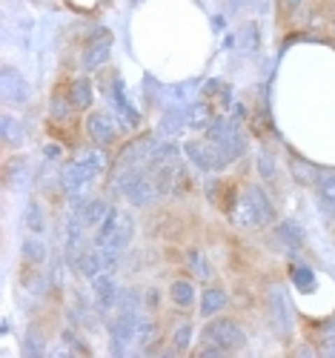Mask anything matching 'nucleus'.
Wrapping results in <instances>:
<instances>
[{
  "mask_svg": "<svg viewBox=\"0 0 335 358\" xmlns=\"http://www.w3.org/2000/svg\"><path fill=\"white\" fill-rule=\"evenodd\" d=\"M117 218H120V213H117L115 206H112V210L106 213V218L101 221L98 232H95V247H104V244H106V238H109V235H112V229L117 227Z\"/></svg>",
  "mask_w": 335,
  "mask_h": 358,
  "instance_id": "obj_28",
  "label": "nucleus"
},
{
  "mask_svg": "<svg viewBox=\"0 0 335 358\" xmlns=\"http://www.w3.org/2000/svg\"><path fill=\"white\" fill-rule=\"evenodd\" d=\"M23 227L32 232V235H43L46 232V215H43V206L38 201H29L26 210H23Z\"/></svg>",
  "mask_w": 335,
  "mask_h": 358,
  "instance_id": "obj_20",
  "label": "nucleus"
},
{
  "mask_svg": "<svg viewBox=\"0 0 335 358\" xmlns=\"http://www.w3.org/2000/svg\"><path fill=\"white\" fill-rule=\"evenodd\" d=\"M138 304H141V295L135 289H120V295H117V310L120 313H138Z\"/></svg>",
  "mask_w": 335,
  "mask_h": 358,
  "instance_id": "obj_33",
  "label": "nucleus"
},
{
  "mask_svg": "<svg viewBox=\"0 0 335 358\" xmlns=\"http://www.w3.org/2000/svg\"><path fill=\"white\" fill-rule=\"evenodd\" d=\"M258 172H261V178H266V181H272V178H276V161H272L266 152L258 155Z\"/></svg>",
  "mask_w": 335,
  "mask_h": 358,
  "instance_id": "obj_35",
  "label": "nucleus"
},
{
  "mask_svg": "<svg viewBox=\"0 0 335 358\" xmlns=\"http://www.w3.org/2000/svg\"><path fill=\"white\" fill-rule=\"evenodd\" d=\"M155 338H158V324L149 321V318H141L138 333H135V347H138L141 352H149L152 344H155Z\"/></svg>",
  "mask_w": 335,
  "mask_h": 358,
  "instance_id": "obj_22",
  "label": "nucleus"
},
{
  "mask_svg": "<svg viewBox=\"0 0 335 358\" xmlns=\"http://www.w3.org/2000/svg\"><path fill=\"white\" fill-rule=\"evenodd\" d=\"M269 324L281 338H287L292 333V304H290V295L281 284L269 289Z\"/></svg>",
  "mask_w": 335,
  "mask_h": 358,
  "instance_id": "obj_6",
  "label": "nucleus"
},
{
  "mask_svg": "<svg viewBox=\"0 0 335 358\" xmlns=\"http://www.w3.org/2000/svg\"><path fill=\"white\" fill-rule=\"evenodd\" d=\"M284 6L287 9H295V6H301V0H284Z\"/></svg>",
  "mask_w": 335,
  "mask_h": 358,
  "instance_id": "obj_40",
  "label": "nucleus"
},
{
  "mask_svg": "<svg viewBox=\"0 0 335 358\" xmlns=\"http://www.w3.org/2000/svg\"><path fill=\"white\" fill-rule=\"evenodd\" d=\"M132 3H141V0H132Z\"/></svg>",
  "mask_w": 335,
  "mask_h": 358,
  "instance_id": "obj_41",
  "label": "nucleus"
},
{
  "mask_svg": "<svg viewBox=\"0 0 335 358\" xmlns=\"http://www.w3.org/2000/svg\"><path fill=\"white\" fill-rule=\"evenodd\" d=\"M184 152H187V158L201 169V172H221V169H227L229 164H227V158L221 155V149L212 143V141H187L184 143Z\"/></svg>",
  "mask_w": 335,
  "mask_h": 358,
  "instance_id": "obj_5",
  "label": "nucleus"
},
{
  "mask_svg": "<svg viewBox=\"0 0 335 358\" xmlns=\"http://www.w3.org/2000/svg\"><path fill=\"white\" fill-rule=\"evenodd\" d=\"M187 121H190L192 129H209V124L215 121V117H212L206 103H190L187 106Z\"/></svg>",
  "mask_w": 335,
  "mask_h": 358,
  "instance_id": "obj_24",
  "label": "nucleus"
},
{
  "mask_svg": "<svg viewBox=\"0 0 335 358\" xmlns=\"http://www.w3.org/2000/svg\"><path fill=\"white\" fill-rule=\"evenodd\" d=\"M232 218L238 221V227H247V229H258L266 227L276 218V210H272V201L261 187H247L241 192L238 203L232 206Z\"/></svg>",
  "mask_w": 335,
  "mask_h": 358,
  "instance_id": "obj_2",
  "label": "nucleus"
},
{
  "mask_svg": "<svg viewBox=\"0 0 335 358\" xmlns=\"http://www.w3.org/2000/svg\"><path fill=\"white\" fill-rule=\"evenodd\" d=\"M109 210H112V206H106V201H83V198L75 201V213L80 215L86 229H98Z\"/></svg>",
  "mask_w": 335,
  "mask_h": 358,
  "instance_id": "obj_11",
  "label": "nucleus"
},
{
  "mask_svg": "<svg viewBox=\"0 0 335 358\" xmlns=\"http://www.w3.org/2000/svg\"><path fill=\"white\" fill-rule=\"evenodd\" d=\"M132 232H135V224H132V218L127 215V213H120V218H117V227L112 229V235L106 238V250H115V252H124L127 247H129V241H132Z\"/></svg>",
  "mask_w": 335,
  "mask_h": 358,
  "instance_id": "obj_14",
  "label": "nucleus"
},
{
  "mask_svg": "<svg viewBox=\"0 0 335 358\" xmlns=\"http://www.w3.org/2000/svg\"><path fill=\"white\" fill-rule=\"evenodd\" d=\"M276 235L281 238L287 247H301V244H304V229H301V224L292 221V218L281 221V224L276 227Z\"/></svg>",
  "mask_w": 335,
  "mask_h": 358,
  "instance_id": "obj_23",
  "label": "nucleus"
},
{
  "mask_svg": "<svg viewBox=\"0 0 335 358\" xmlns=\"http://www.w3.org/2000/svg\"><path fill=\"white\" fill-rule=\"evenodd\" d=\"M26 175H29V164L23 158H15L9 166H6V184L9 187H20L26 181Z\"/></svg>",
  "mask_w": 335,
  "mask_h": 358,
  "instance_id": "obj_29",
  "label": "nucleus"
},
{
  "mask_svg": "<svg viewBox=\"0 0 335 358\" xmlns=\"http://www.w3.org/2000/svg\"><path fill=\"white\" fill-rule=\"evenodd\" d=\"M95 101V92H92V80L89 78H78L72 80L69 86V106L72 109H89Z\"/></svg>",
  "mask_w": 335,
  "mask_h": 358,
  "instance_id": "obj_17",
  "label": "nucleus"
},
{
  "mask_svg": "<svg viewBox=\"0 0 335 358\" xmlns=\"http://www.w3.org/2000/svg\"><path fill=\"white\" fill-rule=\"evenodd\" d=\"M292 175L298 178L301 184H318V172L310 164H304V161H292Z\"/></svg>",
  "mask_w": 335,
  "mask_h": 358,
  "instance_id": "obj_34",
  "label": "nucleus"
},
{
  "mask_svg": "<svg viewBox=\"0 0 335 358\" xmlns=\"http://www.w3.org/2000/svg\"><path fill=\"white\" fill-rule=\"evenodd\" d=\"M43 350H46L43 336H38L35 327H29L26 336H23V352H26L29 358H38V355H43Z\"/></svg>",
  "mask_w": 335,
  "mask_h": 358,
  "instance_id": "obj_27",
  "label": "nucleus"
},
{
  "mask_svg": "<svg viewBox=\"0 0 335 358\" xmlns=\"http://www.w3.org/2000/svg\"><path fill=\"white\" fill-rule=\"evenodd\" d=\"M0 135H3L6 146H20L23 143V124L12 115H3L0 117Z\"/></svg>",
  "mask_w": 335,
  "mask_h": 358,
  "instance_id": "obj_21",
  "label": "nucleus"
},
{
  "mask_svg": "<svg viewBox=\"0 0 335 358\" xmlns=\"http://www.w3.org/2000/svg\"><path fill=\"white\" fill-rule=\"evenodd\" d=\"M141 313H120L112 327H109V350L112 352H127L129 347H135V333H138V324H141Z\"/></svg>",
  "mask_w": 335,
  "mask_h": 358,
  "instance_id": "obj_7",
  "label": "nucleus"
},
{
  "mask_svg": "<svg viewBox=\"0 0 335 358\" xmlns=\"http://www.w3.org/2000/svg\"><path fill=\"white\" fill-rule=\"evenodd\" d=\"M86 132H89V138H92L95 143H101V146L115 143V124L109 121V115H101V112L89 115L86 117Z\"/></svg>",
  "mask_w": 335,
  "mask_h": 358,
  "instance_id": "obj_13",
  "label": "nucleus"
},
{
  "mask_svg": "<svg viewBox=\"0 0 335 358\" xmlns=\"http://www.w3.org/2000/svg\"><path fill=\"white\" fill-rule=\"evenodd\" d=\"M112 103H115V112L124 117L127 127H138V109L129 103L127 89H124V83H120V78H117L115 86H112Z\"/></svg>",
  "mask_w": 335,
  "mask_h": 358,
  "instance_id": "obj_15",
  "label": "nucleus"
},
{
  "mask_svg": "<svg viewBox=\"0 0 335 358\" xmlns=\"http://www.w3.org/2000/svg\"><path fill=\"white\" fill-rule=\"evenodd\" d=\"M224 307H227V292H224V289H218V287L204 289V295H201V315H204V318L218 315Z\"/></svg>",
  "mask_w": 335,
  "mask_h": 358,
  "instance_id": "obj_19",
  "label": "nucleus"
},
{
  "mask_svg": "<svg viewBox=\"0 0 335 358\" xmlns=\"http://www.w3.org/2000/svg\"><path fill=\"white\" fill-rule=\"evenodd\" d=\"M290 275H292L295 289H301V292H310L315 284V275H313V270H307V266H292Z\"/></svg>",
  "mask_w": 335,
  "mask_h": 358,
  "instance_id": "obj_31",
  "label": "nucleus"
},
{
  "mask_svg": "<svg viewBox=\"0 0 335 358\" xmlns=\"http://www.w3.org/2000/svg\"><path fill=\"white\" fill-rule=\"evenodd\" d=\"M169 295H172V301H175L178 307H190V304L195 301V289H192L190 281H175L172 289H169Z\"/></svg>",
  "mask_w": 335,
  "mask_h": 358,
  "instance_id": "obj_26",
  "label": "nucleus"
},
{
  "mask_svg": "<svg viewBox=\"0 0 335 358\" xmlns=\"http://www.w3.org/2000/svg\"><path fill=\"white\" fill-rule=\"evenodd\" d=\"M109 55H112V35L106 32V29H98L95 32V38L89 41V46H86V52H83V69H101L106 61H109Z\"/></svg>",
  "mask_w": 335,
  "mask_h": 358,
  "instance_id": "obj_9",
  "label": "nucleus"
},
{
  "mask_svg": "<svg viewBox=\"0 0 335 358\" xmlns=\"http://www.w3.org/2000/svg\"><path fill=\"white\" fill-rule=\"evenodd\" d=\"M204 338L212 341V344H218L224 352H232V350H241L243 344H247V336H243V330L229 321V318H215V321H209L204 327Z\"/></svg>",
  "mask_w": 335,
  "mask_h": 358,
  "instance_id": "obj_4",
  "label": "nucleus"
},
{
  "mask_svg": "<svg viewBox=\"0 0 335 358\" xmlns=\"http://www.w3.org/2000/svg\"><path fill=\"white\" fill-rule=\"evenodd\" d=\"M187 261H190V266H192V273L198 275V278H204V281H209L212 278V266H209V261L198 252V250H190V255H187Z\"/></svg>",
  "mask_w": 335,
  "mask_h": 358,
  "instance_id": "obj_32",
  "label": "nucleus"
},
{
  "mask_svg": "<svg viewBox=\"0 0 335 358\" xmlns=\"http://www.w3.org/2000/svg\"><path fill=\"white\" fill-rule=\"evenodd\" d=\"M101 172H104V155L98 149H83V152L64 169L60 184H64V192L72 201H78V198H83V189L92 184Z\"/></svg>",
  "mask_w": 335,
  "mask_h": 358,
  "instance_id": "obj_1",
  "label": "nucleus"
},
{
  "mask_svg": "<svg viewBox=\"0 0 335 358\" xmlns=\"http://www.w3.org/2000/svg\"><path fill=\"white\" fill-rule=\"evenodd\" d=\"M324 352H327V355H335V333H327V338H324Z\"/></svg>",
  "mask_w": 335,
  "mask_h": 358,
  "instance_id": "obj_37",
  "label": "nucleus"
},
{
  "mask_svg": "<svg viewBox=\"0 0 335 358\" xmlns=\"http://www.w3.org/2000/svg\"><path fill=\"white\" fill-rule=\"evenodd\" d=\"M206 141H212L221 149V155L227 158V164L238 161L243 152H247V138L241 135L238 124L229 121V117H215V121L209 124V129H206Z\"/></svg>",
  "mask_w": 335,
  "mask_h": 358,
  "instance_id": "obj_3",
  "label": "nucleus"
},
{
  "mask_svg": "<svg viewBox=\"0 0 335 358\" xmlns=\"http://www.w3.org/2000/svg\"><path fill=\"white\" fill-rule=\"evenodd\" d=\"M20 255H23L29 264H32V266H43L49 250H46V244H43V238H41V235H29L26 241L20 244Z\"/></svg>",
  "mask_w": 335,
  "mask_h": 358,
  "instance_id": "obj_18",
  "label": "nucleus"
},
{
  "mask_svg": "<svg viewBox=\"0 0 335 358\" xmlns=\"http://www.w3.org/2000/svg\"><path fill=\"white\" fill-rule=\"evenodd\" d=\"M315 187H318V198H321V203L327 206V210L335 213V172L321 175Z\"/></svg>",
  "mask_w": 335,
  "mask_h": 358,
  "instance_id": "obj_25",
  "label": "nucleus"
},
{
  "mask_svg": "<svg viewBox=\"0 0 335 358\" xmlns=\"http://www.w3.org/2000/svg\"><path fill=\"white\" fill-rule=\"evenodd\" d=\"M57 152H60L57 146H46V158H57Z\"/></svg>",
  "mask_w": 335,
  "mask_h": 358,
  "instance_id": "obj_39",
  "label": "nucleus"
},
{
  "mask_svg": "<svg viewBox=\"0 0 335 358\" xmlns=\"http://www.w3.org/2000/svg\"><path fill=\"white\" fill-rule=\"evenodd\" d=\"M243 43L255 49V43H258V38H255V26H250V29H247V38H243Z\"/></svg>",
  "mask_w": 335,
  "mask_h": 358,
  "instance_id": "obj_38",
  "label": "nucleus"
},
{
  "mask_svg": "<svg viewBox=\"0 0 335 358\" xmlns=\"http://www.w3.org/2000/svg\"><path fill=\"white\" fill-rule=\"evenodd\" d=\"M0 92H3V101H6V103L23 106V103H29V95H32V89H29L26 78H23L15 66H3V75H0Z\"/></svg>",
  "mask_w": 335,
  "mask_h": 358,
  "instance_id": "obj_8",
  "label": "nucleus"
},
{
  "mask_svg": "<svg viewBox=\"0 0 335 358\" xmlns=\"http://www.w3.org/2000/svg\"><path fill=\"white\" fill-rule=\"evenodd\" d=\"M190 341H192V324H190V321L178 324L175 333H172V347H175L178 352H187V350H190Z\"/></svg>",
  "mask_w": 335,
  "mask_h": 358,
  "instance_id": "obj_30",
  "label": "nucleus"
},
{
  "mask_svg": "<svg viewBox=\"0 0 335 358\" xmlns=\"http://www.w3.org/2000/svg\"><path fill=\"white\" fill-rule=\"evenodd\" d=\"M78 270H80V275L83 278H89V281H92V278H98L104 270H106V266H104V258H101V250L98 247H92V250H83L80 255H78Z\"/></svg>",
  "mask_w": 335,
  "mask_h": 358,
  "instance_id": "obj_16",
  "label": "nucleus"
},
{
  "mask_svg": "<svg viewBox=\"0 0 335 358\" xmlns=\"http://www.w3.org/2000/svg\"><path fill=\"white\" fill-rule=\"evenodd\" d=\"M158 304H161V292H158V289H146V307L155 310Z\"/></svg>",
  "mask_w": 335,
  "mask_h": 358,
  "instance_id": "obj_36",
  "label": "nucleus"
},
{
  "mask_svg": "<svg viewBox=\"0 0 335 358\" xmlns=\"http://www.w3.org/2000/svg\"><path fill=\"white\" fill-rule=\"evenodd\" d=\"M92 292H95V304H98L101 313H109L112 307H117V295H120V289H117V284H115L112 275L101 273L98 278H92Z\"/></svg>",
  "mask_w": 335,
  "mask_h": 358,
  "instance_id": "obj_10",
  "label": "nucleus"
},
{
  "mask_svg": "<svg viewBox=\"0 0 335 358\" xmlns=\"http://www.w3.org/2000/svg\"><path fill=\"white\" fill-rule=\"evenodd\" d=\"M83 221H80V215L78 213H72L69 215V221H66V244H64V250H66V261L69 264H78V255L83 252Z\"/></svg>",
  "mask_w": 335,
  "mask_h": 358,
  "instance_id": "obj_12",
  "label": "nucleus"
}]
</instances>
